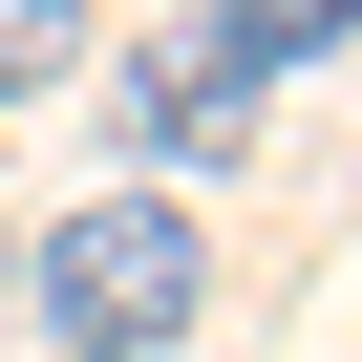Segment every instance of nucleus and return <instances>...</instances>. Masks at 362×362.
<instances>
[{"instance_id": "nucleus-1", "label": "nucleus", "mask_w": 362, "mask_h": 362, "mask_svg": "<svg viewBox=\"0 0 362 362\" xmlns=\"http://www.w3.org/2000/svg\"><path fill=\"white\" fill-rule=\"evenodd\" d=\"M43 320H64V362H149V341H192V320H214V235L170 214V192H86V214L43 235Z\"/></svg>"}, {"instance_id": "nucleus-2", "label": "nucleus", "mask_w": 362, "mask_h": 362, "mask_svg": "<svg viewBox=\"0 0 362 362\" xmlns=\"http://www.w3.org/2000/svg\"><path fill=\"white\" fill-rule=\"evenodd\" d=\"M128 128H149V149H256V86H235L214 43H149V64H128Z\"/></svg>"}, {"instance_id": "nucleus-3", "label": "nucleus", "mask_w": 362, "mask_h": 362, "mask_svg": "<svg viewBox=\"0 0 362 362\" xmlns=\"http://www.w3.org/2000/svg\"><path fill=\"white\" fill-rule=\"evenodd\" d=\"M235 86H277V64H341V0H214V22H192Z\"/></svg>"}, {"instance_id": "nucleus-4", "label": "nucleus", "mask_w": 362, "mask_h": 362, "mask_svg": "<svg viewBox=\"0 0 362 362\" xmlns=\"http://www.w3.org/2000/svg\"><path fill=\"white\" fill-rule=\"evenodd\" d=\"M86 64V0H0V86H64Z\"/></svg>"}]
</instances>
